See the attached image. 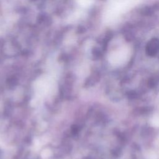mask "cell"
I'll return each mask as SVG.
<instances>
[{
	"instance_id": "1",
	"label": "cell",
	"mask_w": 159,
	"mask_h": 159,
	"mask_svg": "<svg viewBox=\"0 0 159 159\" xmlns=\"http://www.w3.org/2000/svg\"><path fill=\"white\" fill-rule=\"evenodd\" d=\"M145 159H159V136L155 143V148L148 150L145 154Z\"/></svg>"
},
{
	"instance_id": "2",
	"label": "cell",
	"mask_w": 159,
	"mask_h": 159,
	"mask_svg": "<svg viewBox=\"0 0 159 159\" xmlns=\"http://www.w3.org/2000/svg\"><path fill=\"white\" fill-rule=\"evenodd\" d=\"M150 124L155 127H159V112H155L150 119Z\"/></svg>"
}]
</instances>
